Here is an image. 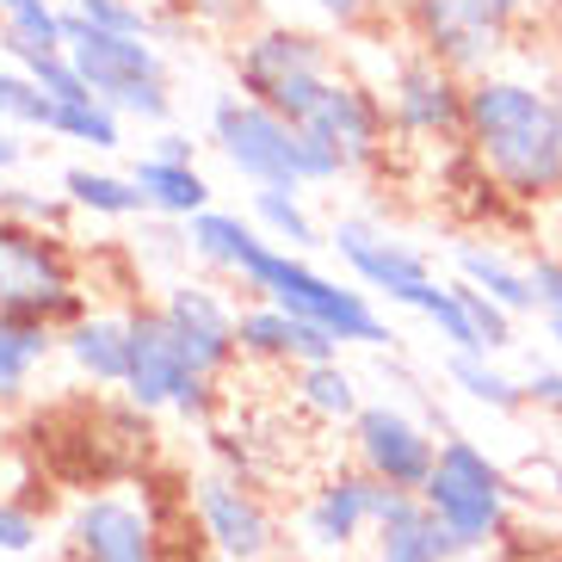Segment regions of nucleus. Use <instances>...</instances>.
Masks as SVG:
<instances>
[{
  "label": "nucleus",
  "instance_id": "nucleus-1",
  "mask_svg": "<svg viewBox=\"0 0 562 562\" xmlns=\"http://www.w3.org/2000/svg\"><path fill=\"white\" fill-rule=\"evenodd\" d=\"M463 143L513 204L562 199V81L476 75L463 105Z\"/></svg>",
  "mask_w": 562,
  "mask_h": 562
},
{
  "label": "nucleus",
  "instance_id": "nucleus-2",
  "mask_svg": "<svg viewBox=\"0 0 562 562\" xmlns=\"http://www.w3.org/2000/svg\"><path fill=\"white\" fill-rule=\"evenodd\" d=\"M241 291H248V303H279L284 315L315 322V328L334 334L340 347H371V352L396 347V328L378 315L371 291L328 279V272H315L303 254H284V248H272V241H266V248L248 260Z\"/></svg>",
  "mask_w": 562,
  "mask_h": 562
},
{
  "label": "nucleus",
  "instance_id": "nucleus-3",
  "mask_svg": "<svg viewBox=\"0 0 562 562\" xmlns=\"http://www.w3.org/2000/svg\"><path fill=\"white\" fill-rule=\"evenodd\" d=\"M340 81L334 68V44L303 25H254L235 44V93H248L254 105L279 112L284 124H310L328 100V87Z\"/></svg>",
  "mask_w": 562,
  "mask_h": 562
},
{
  "label": "nucleus",
  "instance_id": "nucleus-4",
  "mask_svg": "<svg viewBox=\"0 0 562 562\" xmlns=\"http://www.w3.org/2000/svg\"><path fill=\"white\" fill-rule=\"evenodd\" d=\"M0 315H32L56 334L93 315V291L81 284L63 235L0 216Z\"/></svg>",
  "mask_w": 562,
  "mask_h": 562
},
{
  "label": "nucleus",
  "instance_id": "nucleus-5",
  "mask_svg": "<svg viewBox=\"0 0 562 562\" xmlns=\"http://www.w3.org/2000/svg\"><path fill=\"white\" fill-rule=\"evenodd\" d=\"M63 44H68V63L81 68V81L93 87V100L112 105L117 117H143V124H167L173 117L167 63L149 37L93 32L87 19H75L63 7Z\"/></svg>",
  "mask_w": 562,
  "mask_h": 562
},
{
  "label": "nucleus",
  "instance_id": "nucleus-6",
  "mask_svg": "<svg viewBox=\"0 0 562 562\" xmlns=\"http://www.w3.org/2000/svg\"><path fill=\"white\" fill-rule=\"evenodd\" d=\"M420 501H427V513L451 531V544L470 557V550H488L501 531H507L513 476L476 446V439H439V463H432Z\"/></svg>",
  "mask_w": 562,
  "mask_h": 562
},
{
  "label": "nucleus",
  "instance_id": "nucleus-7",
  "mask_svg": "<svg viewBox=\"0 0 562 562\" xmlns=\"http://www.w3.org/2000/svg\"><path fill=\"white\" fill-rule=\"evenodd\" d=\"M526 13L531 0H402L414 50H427L432 63H446L463 81L495 75L501 50L513 44V25Z\"/></svg>",
  "mask_w": 562,
  "mask_h": 562
},
{
  "label": "nucleus",
  "instance_id": "nucleus-8",
  "mask_svg": "<svg viewBox=\"0 0 562 562\" xmlns=\"http://www.w3.org/2000/svg\"><path fill=\"white\" fill-rule=\"evenodd\" d=\"M211 143L223 149V161L260 186H279V192H297L303 186V131L284 124L279 112L254 105L248 93H216L211 105Z\"/></svg>",
  "mask_w": 562,
  "mask_h": 562
},
{
  "label": "nucleus",
  "instance_id": "nucleus-9",
  "mask_svg": "<svg viewBox=\"0 0 562 562\" xmlns=\"http://www.w3.org/2000/svg\"><path fill=\"white\" fill-rule=\"evenodd\" d=\"M390 105V131L408 143H463V105H470V81L451 75L446 63H432L427 50L396 56L390 81L378 87Z\"/></svg>",
  "mask_w": 562,
  "mask_h": 562
},
{
  "label": "nucleus",
  "instance_id": "nucleus-10",
  "mask_svg": "<svg viewBox=\"0 0 562 562\" xmlns=\"http://www.w3.org/2000/svg\"><path fill=\"white\" fill-rule=\"evenodd\" d=\"M192 519H199L204 544L216 550L223 562H266L279 550V519L254 495L248 476H235V470H204L192 476Z\"/></svg>",
  "mask_w": 562,
  "mask_h": 562
},
{
  "label": "nucleus",
  "instance_id": "nucleus-11",
  "mask_svg": "<svg viewBox=\"0 0 562 562\" xmlns=\"http://www.w3.org/2000/svg\"><path fill=\"white\" fill-rule=\"evenodd\" d=\"M352 470H364L371 482L396 488V495H420L439 463V439H432L414 414H402L396 402H364L352 420Z\"/></svg>",
  "mask_w": 562,
  "mask_h": 562
},
{
  "label": "nucleus",
  "instance_id": "nucleus-12",
  "mask_svg": "<svg viewBox=\"0 0 562 562\" xmlns=\"http://www.w3.org/2000/svg\"><path fill=\"white\" fill-rule=\"evenodd\" d=\"M161 315L173 340H180L186 364L199 371V378H223L235 359H241V310H235L216 284L204 279H173L161 297Z\"/></svg>",
  "mask_w": 562,
  "mask_h": 562
},
{
  "label": "nucleus",
  "instance_id": "nucleus-13",
  "mask_svg": "<svg viewBox=\"0 0 562 562\" xmlns=\"http://www.w3.org/2000/svg\"><path fill=\"white\" fill-rule=\"evenodd\" d=\"M390 501H396V488L371 482L364 470H334L322 488H310V501L297 513L303 544L322 550V557H347V550L371 544V531H378Z\"/></svg>",
  "mask_w": 562,
  "mask_h": 562
},
{
  "label": "nucleus",
  "instance_id": "nucleus-14",
  "mask_svg": "<svg viewBox=\"0 0 562 562\" xmlns=\"http://www.w3.org/2000/svg\"><path fill=\"white\" fill-rule=\"evenodd\" d=\"M328 248L347 260V272L359 279V291L371 297H390V303H420V291L432 284V260L414 241H396V235L371 229L364 216H340L328 235Z\"/></svg>",
  "mask_w": 562,
  "mask_h": 562
},
{
  "label": "nucleus",
  "instance_id": "nucleus-15",
  "mask_svg": "<svg viewBox=\"0 0 562 562\" xmlns=\"http://www.w3.org/2000/svg\"><path fill=\"white\" fill-rule=\"evenodd\" d=\"M161 526L131 495H87L68 513V557L75 562H161Z\"/></svg>",
  "mask_w": 562,
  "mask_h": 562
},
{
  "label": "nucleus",
  "instance_id": "nucleus-16",
  "mask_svg": "<svg viewBox=\"0 0 562 562\" xmlns=\"http://www.w3.org/2000/svg\"><path fill=\"white\" fill-rule=\"evenodd\" d=\"M199 378L192 364H186L180 340L167 328L161 303H136L131 310V378H124V402L143 414H161L186 396V383Z\"/></svg>",
  "mask_w": 562,
  "mask_h": 562
},
{
  "label": "nucleus",
  "instance_id": "nucleus-17",
  "mask_svg": "<svg viewBox=\"0 0 562 562\" xmlns=\"http://www.w3.org/2000/svg\"><path fill=\"white\" fill-rule=\"evenodd\" d=\"M303 131H315L328 149L347 155V167H364L378 161L383 143H390V105H383V93L371 81H359V75H340V81L328 87V100H322V112L303 124Z\"/></svg>",
  "mask_w": 562,
  "mask_h": 562
},
{
  "label": "nucleus",
  "instance_id": "nucleus-18",
  "mask_svg": "<svg viewBox=\"0 0 562 562\" xmlns=\"http://www.w3.org/2000/svg\"><path fill=\"white\" fill-rule=\"evenodd\" d=\"M241 359L303 371V364H334L340 359V340L322 334L315 322L284 315L279 303H241Z\"/></svg>",
  "mask_w": 562,
  "mask_h": 562
},
{
  "label": "nucleus",
  "instance_id": "nucleus-19",
  "mask_svg": "<svg viewBox=\"0 0 562 562\" xmlns=\"http://www.w3.org/2000/svg\"><path fill=\"white\" fill-rule=\"evenodd\" d=\"M463 550L451 544V531L427 513L420 495H396L383 507L378 531H371V562H458Z\"/></svg>",
  "mask_w": 562,
  "mask_h": 562
},
{
  "label": "nucleus",
  "instance_id": "nucleus-20",
  "mask_svg": "<svg viewBox=\"0 0 562 562\" xmlns=\"http://www.w3.org/2000/svg\"><path fill=\"white\" fill-rule=\"evenodd\" d=\"M63 359L87 383L124 390V378H131V310H93L87 322L63 328Z\"/></svg>",
  "mask_w": 562,
  "mask_h": 562
},
{
  "label": "nucleus",
  "instance_id": "nucleus-21",
  "mask_svg": "<svg viewBox=\"0 0 562 562\" xmlns=\"http://www.w3.org/2000/svg\"><path fill=\"white\" fill-rule=\"evenodd\" d=\"M266 248V235L254 229V216H235V211H204V216H192L186 223V254L192 260H204V266H216V272H248V260Z\"/></svg>",
  "mask_w": 562,
  "mask_h": 562
},
{
  "label": "nucleus",
  "instance_id": "nucleus-22",
  "mask_svg": "<svg viewBox=\"0 0 562 562\" xmlns=\"http://www.w3.org/2000/svg\"><path fill=\"white\" fill-rule=\"evenodd\" d=\"M458 279H463V284H476L482 297H495L507 315H531V310H538V284H531V266L507 260L501 248L463 241V248H458Z\"/></svg>",
  "mask_w": 562,
  "mask_h": 562
},
{
  "label": "nucleus",
  "instance_id": "nucleus-23",
  "mask_svg": "<svg viewBox=\"0 0 562 562\" xmlns=\"http://www.w3.org/2000/svg\"><path fill=\"white\" fill-rule=\"evenodd\" d=\"M136 192L149 199V216H167V223H192V216L211 211V180H204L199 167H167L155 155L131 167Z\"/></svg>",
  "mask_w": 562,
  "mask_h": 562
},
{
  "label": "nucleus",
  "instance_id": "nucleus-24",
  "mask_svg": "<svg viewBox=\"0 0 562 562\" xmlns=\"http://www.w3.org/2000/svg\"><path fill=\"white\" fill-rule=\"evenodd\" d=\"M63 352V334L50 322H32V315H0V402H19L32 390L37 364Z\"/></svg>",
  "mask_w": 562,
  "mask_h": 562
},
{
  "label": "nucleus",
  "instance_id": "nucleus-25",
  "mask_svg": "<svg viewBox=\"0 0 562 562\" xmlns=\"http://www.w3.org/2000/svg\"><path fill=\"white\" fill-rule=\"evenodd\" d=\"M0 50L25 63V56H56L63 44V7L56 0H0Z\"/></svg>",
  "mask_w": 562,
  "mask_h": 562
},
{
  "label": "nucleus",
  "instance_id": "nucleus-26",
  "mask_svg": "<svg viewBox=\"0 0 562 562\" xmlns=\"http://www.w3.org/2000/svg\"><path fill=\"white\" fill-rule=\"evenodd\" d=\"M63 199L75 204V211L112 216V223H124V216H149V199L136 192L131 173H100V167H68L63 173Z\"/></svg>",
  "mask_w": 562,
  "mask_h": 562
},
{
  "label": "nucleus",
  "instance_id": "nucleus-27",
  "mask_svg": "<svg viewBox=\"0 0 562 562\" xmlns=\"http://www.w3.org/2000/svg\"><path fill=\"white\" fill-rule=\"evenodd\" d=\"M297 408L315 414V420H328V427H340V420H359V383H352V371L340 359L334 364H303L297 371Z\"/></svg>",
  "mask_w": 562,
  "mask_h": 562
},
{
  "label": "nucleus",
  "instance_id": "nucleus-28",
  "mask_svg": "<svg viewBox=\"0 0 562 562\" xmlns=\"http://www.w3.org/2000/svg\"><path fill=\"white\" fill-rule=\"evenodd\" d=\"M248 216H254V229H260L272 248H284V254H303V248L322 241V235H315V216L303 211V199L297 192H279V186H260L254 204H248Z\"/></svg>",
  "mask_w": 562,
  "mask_h": 562
},
{
  "label": "nucleus",
  "instance_id": "nucleus-29",
  "mask_svg": "<svg viewBox=\"0 0 562 562\" xmlns=\"http://www.w3.org/2000/svg\"><path fill=\"white\" fill-rule=\"evenodd\" d=\"M446 378L458 383L470 402H482V408H495V414H519V408H526V383H513L501 364L476 359V352H451Z\"/></svg>",
  "mask_w": 562,
  "mask_h": 562
},
{
  "label": "nucleus",
  "instance_id": "nucleus-30",
  "mask_svg": "<svg viewBox=\"0 0 562 562\" xmlns=\"http://www.w3.org/2000/svg\"><path fill=\"white\" fill-rule=\"evenodd\" d=\"M56 112L63 105L25 68H0V131H50L56 136Z\"/></svg>",
  "mask_w": 562,
  "mask_h": 562
},
{
  "label": "nucleus",
  "instance_id": "nucleus-31",
  "mask_svg": "<svg viewBox=\"0 0 562 562\" xmlns=\"http://www.w3.org/2000/svg\"><path fill=\"white\" fill-rule=\"evenodd\" d=\"M414 310L439 328V340H451V352H476V359H488V352H482V340H476V322H470V310L458 303V284H451V279H432L427 291H420V303H414Z\"/></svg>",
  "mask_w": 562,
  "mask_h": 562
},
{
  "label": "nucleus",
  "instance_id": "nucleus-32",
  "mask_svg": "<svg viewBox=\"0 0 562 562\" xmlns=\"http://www.w3.org/2000/svg\"><path fill=\"white\" fill-rule=\"evenodd\" d=\"M56 136L112 155V149H124V117H117L112 105H100V100H81V105H63V112H56Z\"/></svg>",
  "mask_w": 562,
  "mask_h": 562
},
{
  "label": "nucleus",
  "instance_id": "nucleus-33",
  "mask_svg": "<svg viewBox=\"0 0 562 562\" xmlns=\"http://www.w3.org/2000/svg\"><path fill=\"white\" fill-rule=\"evenodd\" d=\"M75 19H87L93 32H117V37H149L155 44V13L143 0H63Z\"/></svg>",
  "mask_w": 562,
  "mask_h": 562
},
{
  "label": "nucleus",
  "instance_id": "nucleus-34",
  "mask_svg": "<svg viewBox=\"0 0 562 562\" xmlns=\"http://www.w3.org/2000/svg\"><path fill=\"white\" fill-rule=\"evenodd\" d=\"M13 68H25L44 93H50L56 105H81V100H93V87L81 81V68L68 63V50H56V56H25V63H13Z\"/></svg>",
  "mask_w": 562,
  "mask_h": 562
},
{
  "label": "nucleus",
  "instance_id": "nucleus-35",
  "mask_svg": "<svg viewBox=\"0 0 562 562\" xmlns=\"http://www.w3.org/2000/svg\"><path fill=\"white\" fill-rule=\"evenodd\" d=\"M451 284H458V303L470 310V322H476L482 352H507V347H519V340H513V322H519V315H507L495 297H482L476 284H463V279H451Z\"/></svg>",
  "mask_w": 562,
  "mask_h": 562
},
{
  "label": "nucleus",
  "instance_id": "nucleus-36",
  "mask_svg": "<svg viewBox=\"0 0 562 562\" xmlns=\"http://www.w3.org/2000/svg\"><path fill=\"white\" fill-rule=\"evenodd\" d=\"M0 216H13V223H32V229L63 235L68 199H44V192H32V186H0Z\"/></svg>",
  "mask_w": 562,
  "mask_h": 562
},
{
  "label": "nucleus",
  "instance_id": "nucleus-37",
  "mask_svg": "<svg viewBox=\"0 0 562 562\" xmlns=\"http://www.w3.org/2000/svg\"><path fill=\"white\" fill-rule=\"evenodd\" d=\"M180 13H186V25H199V32H241L254 19V0H180Z\"/></svg>",
  "mask_w": 562,
  "mask_h": 562
},
{
  "label": "nucleus",
  "instance_id": "nucleus-38",
  "mask_svg": "<svg viewBox=\"0 0 562 562\" xmlns=\"http://www.w3.org/2000/svg\"><path fill=\"white\" fill-rule=\"evenodd\" d=\"M37 538H44V526H37V513L0 495V557H32V550H37Z\"/></svg>",
  "mask_w": 562,
  "mask_h": 562
},
{
  "label": "nucleus",
  "instance_id": "nucleus-39",
  "mask_svg": "<svg viewBox=\"0 0 562 562\" xmlns=\"http://www.w3.org/2000/svg\"><path fill=\"white\" fill-rule=\"evenodd\" d=\"M531 284H538V310H544V315H562V248L531 260Z\"/></svg>",
  "mask_w": 562,
  "mask_h": 562
},
{
  "label": "nucleus",
  "instance_id": "nucleus-40",
  "mask_svg": "<svg viewBox=\"0 0 562 562\" xmlns=\"http://www.w3.org/2000/svg\"><path fill=\"white\" fill-rule=\"evenodd\" d=\"M526 408H544V414H562V371L538 364L526 378Z\"/></svg>",
  "mask_w": 562,
  "mask_h": 562
},
{
  "label": "nucleus",
  "instance_id": "nucleus-41",
  "mask_svg": "<svg viewBox=\"0 0 562 562\" xmlns=\"http://www.w3.org/2000/svg\"><path fill=\"white\" fill-rule=\"evenodd\" d=\"M315 13L328 19V25H340V32H359L364 19L378 13V0H315Z\"/></svg>",
  "mask_w": 562,
  "mask_h": 562
},
{
  "label": "nucleus",
  "instance_id": "nucleus-42",
  "mask_svg": "<svg viewBox=\"0 0 562 562\" xmlns=\"http://www.w3.org/2000/svg\"><path fill=\"white\" fill-rule=\"evenodd\" d=\"M149 155H155V161H167V167H199V143H192V136H180V131H161Z\"/></svg>",
  "mask_w": 562,
  "mask_h": 562
},
{
  "label": "nucleus",
  "instance_id": "nucleus-43",
  "mask_svg": "<svg viewBox=\"0 0 562 562\" xmlns=\"http://www.w3.org/2000/svg\"><path fill=\"white\" fill-rule=\"evenodd\" d=\"M19 161H25V143H19V131H0V173H13Z\"/></svg>",
  "mask_w": 562,
  "mask_h": 562
},
{
  "label": "nucleus",
  "instance_id": "nucleus-44",
  "mask_svg": "<svg viewBox=\"0 0 562 562\" xmlns=\"http://www.w3.org/2000/svg\"><path fill=\"white\" fill-rule=\"evenodd\" d=\"M544 476H550V495L562 501V463H544Z\"/></svg>",
  "mask_w": 562,
  "mask_h": 562
},
{
  "label": "nucleus",
  "instance_id": "nucleus-45",
  "mask_svg": "<svg viewBox=\"0 0 562 562\" xmlns=\"http://www.w3.org/2000/svg\"><path fill=\"white\" fill-rule=\"evenodd\" d=\"M544 322H550V340L562 347V315H544Z\"/></svg>",
  "mask_w": 562,
  "mask_h": 562
},
{
  "label": "nucleus",
  "instance_id": "nucleus-46",
  "mask_svg": "<svg viewBox=\"0 0 562 562\" xmlns=\"http://www.w3.org/2000/svg\"><path fill=\"white\" fill-rule=\"evenodd\" d=\"M557 63H562V13H557ZM557 81H562V75H557Z\"/></svg>",
  "mask_w": 562,
  "mask_h": 562
}]
</instances>
